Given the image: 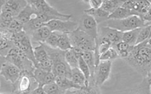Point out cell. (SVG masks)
<instances>
[{
  "label": "cell",
  "mask_w": 151,
  "mask_h": 94,
  "mask_svg": "<svg viewBox=\"0 0 151 94\" xmlns=\"http://www.w3.org/2000/svg\"><path fill=\"white\" fill-rule=\"evenodd\" d=\"M33 51L35 63L43 62L49 59L48 53L43 44H40L39 45L34 48Z\"/></svg>",
  "instance_id": "obj_25"
},
{
  "label": "cell",
  "mask_w": 151,
  "mask_h": 94,
  "mask_svg": "<svg viewBox=\"0 0 151 94\" xmlns=\"http://www.w3.org/2000/svg\"><path fill=\"white\" fill-rule=\"evenodd\" d=\"M72 47L79 48L83 51H95L96 47L95 40L77 28L68 34Z\"/></svg>",
  "instance_id": "obj_5"
},
{
  "label": "cell",
  "mask_w": 151,
  "mask_h": 94,
  "mask_svg": "<svg viewBox=\"0 0 151 94\" xmlns=\"http://www.w3.org/2000/svg\"><path fill=\"white\" fill-rule=\"evenodd\" d=\"M132 16H136V14L133 10L125 9L122 7H120L115 10L112 13L109 14V19L120 20Z\"/></svg>",
  "instance_id": "obj_20"
},
{
  "label": "cell",
  "mask_w": 151,
  "mask_h": 94,
  "mask_svg": "<svg viewBox=\"0 0 151 94\" xmlns=\"http://www.w3.org/2000/svg\"><path fill=\"white\" fill-rule=\"evenodd\" d=\"M78 23V28L79 30L82 31L95 40L96 39L98 35V25L92 17L83 13Z\"/></svg>",
  "instance_id": "obj_11"
},
{
  "label": "cell",
  "mask_w": 151,
  "mask_h": 94,
  "mask_svg": "<svg viewBox=\"0 0 151 94\" xmlns=\"http://www.w3.org/2000/svg\"><path fill=\"white\" fill-rule=\"evenodd\" d=\"M14 47V44L10 40H0V56L6 57L9 52Z\"/></svg>",
  "instance_id": "obj_34"
},
{
  "label": "cell",
  "mask_w": 151,
  "mask_h": 94,
  "mask_svg": "<svg viewBox=\"0 0 151 94\" xmlns=\"http://www.w3.org/2000/svg\"><path fill=\"white\" fill-rule=\"evenodd\" d=\"M51 32H57L59 33L69 34L76 30L78 23L71 20H52L45 24Z\"/></svg>",
  "instance_id": "obj_10"
},
{
  "label": "cell",
  "mask_w": 151,
  "mask_h": 94,
  "mask_svg": "<svg viewBox=\"0 0 151 94\" xmlns=\"http://www.w3.org/2000/svg\"><path fill=\"white\" fill-rule=\"evenodd\" d=\"M59 35V33L51 32V34L46 40L44 44H45L47 46L50 47L51 48H57V43Z\"/></svg>",
  "instance_id": "obj_35"
},
{
  "label": "cell",
  "mask_w": 151,
  "mask_h": 94,
  "mask_svg": "<svg viewBox=\"0 0 151 94\" xmlns=\"http://www.w3.org/2000/svg\"><path fill=\"white\" fill-rule=\"evenodd\" d=\"M51 33V31L47 26H42L35 31H34L30 36L32 43L40 44L45 43L46 40Z\"/></svg>",
  "instance_id": "obj_14"
},
{
  "label": "cell",
  "mask_w": 151,
  "mask_h": 94,
  "mask_svg": "<svg viewBox=\"0 0 151 94\" xmlns=\"http://www.w3.org/2000/svg\"><path fill=\"white\" fill-rule=\"evenodd\" d=\"M89 85L90 86V90L89 94H101L100 90V87L95 85L93 82H89Z\"/></svg>",
  "instance_id": "obj_41"
},
{
  "label": "cell",
  "mask_w": 151,
  "mask_h": 94,
  "mask_svg": "<svg viewBox=\"0 0 151 94\" xmlns=\"http://www.w3.org/2000/svg\"><path fill=\"white\" fill-rule=\"evenodd\" d=\"M71 48L72 45L68 34L59 33L57 43V48L60 51L66 52L70 49Z\"/></svg>",
  "instance_id": "obj_27"
},
{
  "label": "cell",
  "mask_w": 151,
  "mask_h": 94,
  "mask_svg": "<svg viewBox=\"0 0 151 94\" xmlns=\"http://www.w3.org/2000/svg\"><path fill=\"white\" fill-rule=\"evenodd\" d=\"M123 33L109 27L103 26L100 28H98V37L109 40L113 45L122 41Z\"/></svg>",
  "instance_id": "obj_13"
},
{
  "label": "cell",
  "mask_w": 151,
  "mask_h": 94,
  "mask_svg": "<svg viewBox=\"0 0 151 94\" xmlns=\"http://www.w3.org/2000/svg\"><path fill=\"white\" fill-rule=\"evenodd\" d=\"M55 76L52 71L47 73L44 79V86L55 82Z\"/></svg>",
  "instance_id": "obj_39"
},
{
  "label": "cell",
  "mask_w": 151,
  "mask_h": 94,
  "mask_svg": "<svg viewBox=\"0 0 151 94\" xmlns=\"http://www.w3.org/2000/svg\"><path fill=\"white\" fill-rule=\"evenodd\" d=\"M112 65V63L111 61H100L95 68L92 79L95 85L101 87L109 79L111 72Z\"/></svg>",
  "instance_id": "obj_9"
},
{
  "label": "cell",
  "mask_w": 151,
  "mask_h": 94,
  "mask_svg": "<svg viewBox=\"0 0 151 94\" xmlns=\"http://www.w3.org/2000/svg\"><path fill=\"white\" fill-rule=\"evenodd\" d=\"M151 39L135 45L128 57L123 59L143 78L151 77Z\"/></svg>",
  "instance_id": "obj_1"
},
{
  "label": "cell",
  "mask_w": 151,
  "mask_h": 94,
  "mask_svg": "<svg viewBox=\"0 0 151 94\" xmlns=\"http://www.w3.org/2000/svg\"><path fill=\"white\" fill-rule=\"evenodd\" d=\"M0 87H1V82H0Z\"/></svg>",
  "instance_id": "obj_47"
},
{
  "label": "cell",
  "mask_w": 151,
  "mask_h": 94,
  "mask_svg": "<svg viewBox=\"0 0 151 94\" xmlns=\"http://www.w3.org/2000/svg\"><path fill=\"white\" fill-rule=\"evenodd\" d=\"M84 13L92 17L98 25H99L101 23H104L107 21L109 16L108 13L101 9V8L99 9L90 8L86 9L84 10Z\"/></svg>",
  "instance_id": "obj_15"
},
{
  "label": "cell",
  "mask_w": 151,
  "mask_h": 94,
  "mask_svg": "<svg viewBox=\"0 0 151 94\" xmlns=\"http://www.w3.org/2000/svg\"><path fill=\"white\" fill-rule=\"evenodd\" d=\"M140 28H137L123 33L122 41L126 42L130 45L134 46L136 43V40Z\"/></svg>",
  "instance_id": "obj_26"
},
{
  "label": "cell",
  "mask_w": 151,
  "mask_h": 94,
  "mask_svg": "<svg viewBox=\"0 0 151 94\" xmlns=\"http://www.w3.org/2000/svg\"><path fill=\"white\" fill-rule=\"evenodd\" d=\"M78 68L83 73L87 81L89 82L91 78L90 71L87 65L85 62L82 57H80L78 59Z\"/></svg>",
  "instance_id": "obj_36"
},
{
  "label": "cell",
  "mask_w": 151,
  "mask_h": 94,
  "mask_svg": "<svg viewBox=\"0 0 151 94\" xmlns=\"http://www.w3.org/2000/svg\"><path fill=\"white\" fill-rule=\"evenodd\" d=\"M5 4L18 14L25 8L27 1L25 0H6Z\"/></svg>",
  "instance_id": "obj_28"
},
{
  "label": "cell",
  "mask_w": 151,
  "mask_h": 94,
  "mask_svg": "<svg viewBox=\"0 0 151 94\" xmlns=\"http://www.w3.org/2000/svg\"><path fill=\"white\" fill-rule=\"evenodd\" d=\"M71 79L76 85L82 87L89 86V82L87 81L83 73L78 68L71 69Z\"/></svg>",
  "instance_id": "obj_21"
},
{
  "label": "cell",
  "mask_w": 151,
  "mask_h": 94,
  "mask_svg": "<svg viewBox=\"0 0 151 94\" xmlns=\"http://www.w3.org/2000/svg\"><path fill=\"white\" fill-rule=\"evenodd\" d=\"M46 94H65V90L61 89L55 82L46 85L42 87Z\"/></svg>",
  "instance_id": "obj_32"
},
{
  "label": "cell",
  "mask_w": 151,
  "mask_h": 94,
  "mask_svg": "<svg viewBox=\"0 0 151 94\" xmlns=\"http://www.w3.org/2000/svg\"><path fill=\"white\" fill-rule=\"evenodd\" d=\"M35 10L38 13H42L48 16L55 18L57 20H70L72 15L65 14L60 13L56 9L51 6L46 1L44 0H35V1H27Z\"/></svg>",
  "instance_id": "obj_7"
},
{
  "label": "cell",
  "mask_w": 151,
  "mask_h": 94,
  "mask_svg": "<svg viewBox=\"0 0 151 94\" xmlns=\"http://www.w3.org/2000/svg\"><path fill=\"white\" fill-rule=\"evenodd\" d=\"M37 11L33 8L27 3V6L23 9L17 16L14 18L17 20L21 22L22 24L25 25L31 19L35 18L36 16Z\"/></svg>",
  "instance_id": "obj_16"
},
{
  "label": "cell",
  "mask_w": 151,
  "mask_h": 94,
  "mask_svg": "<svg viewBox=\"0 0 151 94\" xmlns=\"http://www.w3.org/2000/svg\"><path fill=\"white\" fill-rule=\"evenodd\" d=\"M46 72L42 69L35 68L33 73V78L38 87H42L44 86V79L46 74Z\"/></svg>",
  "instance_id": "obj_31"
},
{
  "label": "cell",
  "mask_w": 151,
  "mask_h": 94,
  "mask_svg": "<svg viewBox=\"0 0 151 94\" xmlns=\"http://www.w3.org/2000/svg\"><path fill=\"white\" fill-rule=\"evenodd\" d=\"M151 25H147L143 27L140 28V32L135 45L144 42L147 39L151 38Z\"/></svg>",
  "instance_id": "obj_29"
},
{
  "label": "cell",
  "mask_w": 151,
  "mask_h": 94,
  "mask_svg": "<svg viewBox=\"0 0 151 94\" xmlns=\"http://www.w3.org/2000/svg\"><path fill=\"white\" fill-rule=\"evenodd\" d=\"M65 94H79V89H71L65 91Z\"/></svg>",
  "instance_id": "obj_43"
},
{
  "label": "cell",
  "mask_w": 151,
  "mask_h": 94,
  "mask_svg": "<svg viewBox=\"0 0 151 94\" xmlns=\"http://www.w3.org/2000/svg\"><path fill=\"white\" fill-rule=\"evenodd\" d=\"M6 60L5 57L0 56V72L1 71V69H2L4 64L6 62Z\"/></svg>",
  "instance_id": "obj_44"
},
{
  "label": "cell",
  "mask_w": 151,
  "mask_h": 94,
  "mask_svg": "<svg viewBox=\"0 0 151 94\" xmlns=\"http://www.w3.org/2000/svg\"><path fill=\"white\" fill-rule=\"evenodd\" d=\"M151 78H143L142 82L132 90L129 94H151Z\"/></svg>",
  "instance_id": "obj_19"
},
{
  "label": "cell",
  "mask_w": 151,
  "mask_h": 94,
  "mask_svg": "<svg viewBox=\"0 0 151 94\" xmlns=\"http://www.w3.org/2000/svg\"><path fill=\"white\" fill-rule=\"evenodd\" d=\"M55 82L61 89L65 91L71 89H80L81 88V86L76 84L71 79L66 77H55Z\"/></svg>",
  "instance_id": "obj_17"
},
{
  "label": "cell",
  "mask_w": 151,
  "mask_h": 94,
  "mask_svg": "<svg viewBox=\"0 0 151 94\" xmlns=\"http://www.w3.org/2000/svg\"><path fill=\"white\" fill-rule=\"evenodd\" d=\"M83 2L88 3L91 9H99L102 4V0H89L84 1Z\"/></svg>",
  "instance_id": "obj_40"
},
{
  "label": "cell",
  "mask_w": 151,
  "mask_h": 94,
  "mask_svg": "<svg viewBox=\"0 0 151 94\" xmlns=\"http://www.w3.org/2000/svg\"><path fill=\"white\" fill-rule=\"evenodd\" d=\"M21 73V71L17 66L6 61L0 72V76L3 77L6 81L10 82L13 85L19 79Z\"/></svg>",
  "instance_id": "obj_12"
},
{
  "label": "cell",
  "mask_w": 151,
  "mask_h": 94,
  "mask_svg": "<svg viewBox=\"0 0 151 94\" xmlns=\"http://www.w3.org/2000/svg\"><path fill=\"white\" fill-rule=\"evenodd\" d=\"M5 2H6V0H0V14L2 12V7L5 5Z\"/></svg>",
  "instance_id": "obj_45"
},
{
  "label": "cell",
  "mask_w": 151,
  "mask_h": 94,
  "mask_svg": "<svg viewBox=\"0 0 151 94\" xmlns=\"http://www.w3.org/2000/svg\"><path fill=\"white\" fill-rule=\"evenodd\" d=\"M34 67L40 68L46 72L52 71V62L50 59L43 62H37L34 64Z\"/></svg>",
  "instance_id": "obj_38"
},
{
  "label": "cell",
  "mask_w": 151,
  "mask_h": 94,
  "mask_svg": "<svg viewBox=\"0 0 151 94\" xmlns=\"http://www.w3.org/2000/svg\"><path fill=\"white\" fill-rule=\"evenodd\" d=\"M11 41L14 46L22 52L26 57L34 65L35 60L34 55L33 47L30 37L22 31L18 33L13 34Z\"/></svg>",
  "instance_id": "obj_6"
},
{
  "label": "cell",
  "mask_w": 151,
  "mask_h": 94,
  "mask_svg": "<svg viewBox=\"0 0 151 94\" xmlns=\"http://www.w3.org/2000/svg\"><path fill=\"white\" fill-rule=\"evenodd\" d=\"M5 58L7 61L17 66L21 72L25 73L33 77L35 69L33 63L29 60L25 54L16 47L14 46L10 50Z\"/></svg>",
  "instance_id": "obj_3"
},
{
  "label": "cell",
  "mask_w": 151,
  "mask_h": 94,
  "mask_svg": "<svg viewBox=\"0 0 151 94\" xmlns=\"http://www.w3.org/2000/svg\"><path fill=\"white\" fill-rule=\"evenodd\" d=\"M65 58L71 69L78 68V59L76 58L71 48L65 52Z\"/></svg>",
  "instance_id": "obj_30"
},
{
  "label": "cell",
  "mask_w": 151,
  "mask_h": 94,
  "mask_svg": "<svg viewBox=\"0 0 151 94\" xmlns=\"http://www.w3.org/2000/svg\"><path fill=\"white\" fill-rule=\"evenodd\" d=\"M119 58L116 51L113 48L111 47L107 51L101 54L99 57V61H111L116 60Z\"/></svg>",
  "instance_id": "obj_33"
},
{
  "label": "cell",
  "mask_w": 151,
  "mask_h": 94,
  "mask_svg": "<svg viewBox=\"0 0 151 94\" xmlns=\"http://www.w3.org/2000/svg\"><path fill=\"white\" fill-rule=\"evenodd\" d=\"M82 58L83 59L87 65L91 74V78L90 81H92L95 70L96 68L95 59L94 52L84 51L82 54Z\"/></svg>",
  "instance_id": "obj_23"
},
{
  "label": "cell",
  "mask_w": 151,
  "mask_h": 94,
  "mask_svg": "<svg viewBox=\"0 0 151 94\" xmlns=\"http://www.w3.org/2000/svg\"><path fill=\"white\" fill-rule=\"evenodd\" d=\"M37 87L38 85L33 77L22 72L19 79L13 84L12 94H30Z\"/></svg>",
  "instance_id": "obj_8"
},
{
  "label": "cell",
  "mask_w": 151,
  "mask_h": 94,
  "mask_svg": "<svg viewBox=\"0 0 151 94\" xmlns=\"http://www.w3.org/2000/svg\"><path fill=\"white\" fill-rule=\"evenodd\" d=\"M104 23L106 26L115 29L122 33L142 28L145 26L144 22L138 16H132L120 20L109 19Z\"/></svg>",
  "instance_id": "obj_4"
},
{
  "label": "cell",
  "mask_w": 151,
  "mask_h": 94,
  "mask_svg": "<svg viewBox=\"0 0 151 94\" xmlns=\"http://www.w3.org/2000/svg\"><path fill=\"white\" fill-rule=\"evenodd\" d=\"M124 2V1L121 0H104L102 1L101 8L111 14L115 10L121 7Z\"/></svg>",
  "instance_id": "obj_22"
},
{
  "label": "cell",
  "mask_w": 151,
  "mask_h": 94,
  "mask_svg": "<svg viewBox=\"0 0 151 94\" xmlns=\"http://www.w3.org/2000/svg\"><path fill=\"white\" fill-rule=\"evenodd\" d=\"M134 47L123 41H120L112 46L117 52L119 58L123 60L128 57Z\"/></svg>",
  "instance_id": "obj_18"
},
{
  "label": "cell",
  "mask_w": 151,
  "mask_h": 94,
  "mask_svg": "<svg viewBox=\"0 0 151 94\" xmlns=\"http://www.w3.org/2000/svg\"><path fill=\"white\" fill-rule=\"evenodd\" d=\"M44 25L45 23L40 22L36 18H32L28 22L24 25L23 31L30 37L34 31Z\"/></svg>",
  "instance_id": "obj_24"
},
{
  "label": "cell",
  "mask_w": 151,
  "mask_h": 94,
  "mask_svg": "<svg viewBox=\"0 0 151 94\" xmlns=\"http://www.w3.org/2000/svg\"><path fill=\"white\" fill-rule=\"evenodd\" d=\"M0 94H6V93H0Z\"/></svg>",
  "instance_id": "obj_46"
},
{
  "label": "cell",
  "mask_w": 151,
  "mask_h": 94,
  "mask_svg": "<svg viewBox=\"0 0 151 94\" xmlns=\"http://www.w3.org/2000/svg\"><path fill=\"white\" fill-rule=\"evenodd\" d=\"M43 44L47 51L49 59L52 62V72L55 76H63L71 79V69L67 64L65 60V52L60 51L58 48H51L47 46L45 44Z\"/></svg>",
  "instance_id": "obj_2"
},
{
  "label": "cell",
  "mask_w": 151,
  "mask_h": 94,
  "mask_svg": "<svg viewBox=\"0 0 151 94\" xmlns=\"http://www.w3.org/2000/svg\"><path fill=\"white\" fill-rule=\"evenodd\" d=\"M24 25L14 18L8 28L9 31L12 34H16L23 31Z\"/></svg>",
  "instance_id": "obj_37"
},
{
  "label": "cell",
  "mask_w": 151,
  "mask_h": 94,
  "mask_svg": "<svg viewBox=\"0 0 151 94\" xmlns=\"http://www.w3.org/2000/svg\"><path fill=\"white\" fill-rule=\"evenodd\" d=\"M30 94H46L41 87H37L31 91Z\"/></svg>",
  "instance_id": "obj_42"
}]
</instances>
